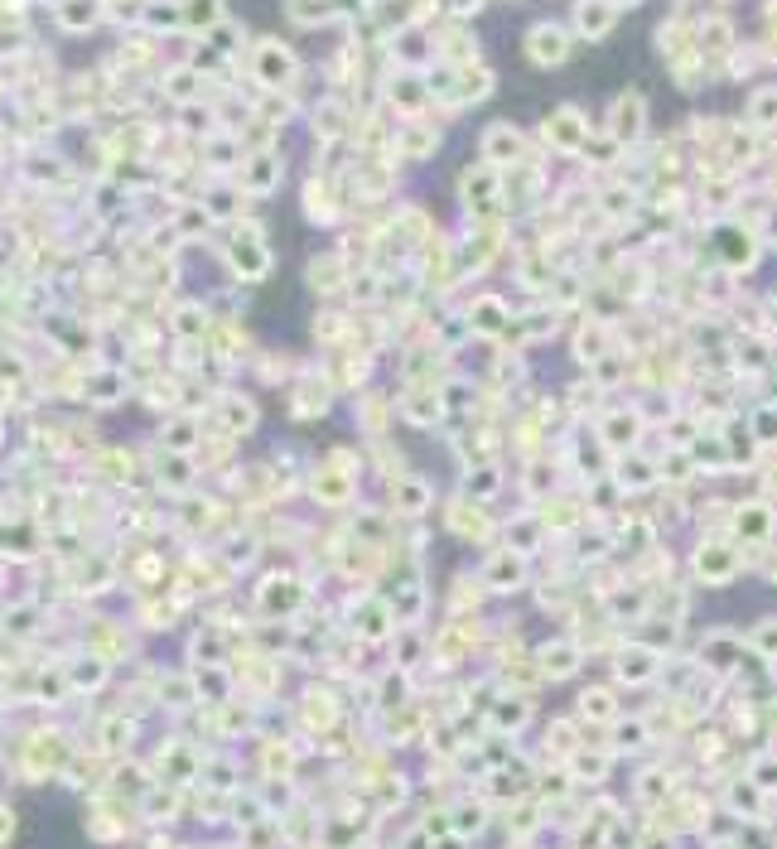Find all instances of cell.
<instances>
[{
  "label": "cell",
  "instance_id": "38",
  "mask_svg": "<svg viewBox=\"0 0 777 849\" xmlns=\"http://www.w3.org/2000/svg\"><path fill=\"white\" fill-rule=\"evenodd\" d=\"M401 411H406V420H411V425H420V430H425V415H430V420L440 415V396L420 386V391H411V396L401 401Z\"/></svg>",
  "mask_w": 777,
  "mask_h": 849
},
{
  "label": "cell",
  "instance_id": "57",
  "mask_svg": "<svg viewBox=\"0 0 777 849\" xmlns=\"http://www.w3.org/2000/svg\"><path fill=\"white\" fill-rule=\"evenodd\" d=\"M763 575H768V584H777V550H768V565H763Z\"/></svg>",
  "mask_w": 777,
  "mask_h": 849
},
{
  "label": "cell",
  "instance_id": "13",
  "mask_svg": "<svg viewBox=\"0 0 777 849\" xmlns=\"http://www.w3.org/2000/svg\"><path fill=\"white\" fill-rule=\"evenodd\" d=\"M353 478H358V473H353V468H314V478H309V493L319 497V502H324V507H343V502H348V497H353Z\"/></svg>",
  "mask_w": 777,
  "mask_h": 849
},
{
  "label": "cell",
  "instance_id": "15",
  "mask_svg": "<svg viewBox=\"0 0 777 849\" xmlns=\"http://www.w3.org/2000/svg\"><path fill=\"white\" fill-rule=\"evenodd\" d=\"M493 821V811H488V801L483 796H473V801H454L449 806V835H459V840H473V835H483V825Z\"/></svg>",
  "mask_w": 777,
  "mask_h": 849
},
{
  "label": "cell",
  "instance_id": "5",
  "mask_svg": "<svg viewBox=\"0 0 777 849\" xmlns=\"http://www.w3.org/2000/svg\"><path fill=\"white\" fill-rule=\"evenodd\" d=\"M300 73V58L290 54L285 44L276 39H266V44H256V63H251V78H261L266 87H285L290 78Z\"/></svg>",
  "mask_w": 777,
  "mask_h": 849
},
{
  "label": "cell",
  "instance_id": "1",
  "mask_svg": "<svg viewBox=\"0 0 777 849\" xmlns=\"http://www.w3.org/2000/svg\"><path fill=\"white\" fill-rule=\"evenodd\" d=\"M662 652L657 647H647V642H628V647H618V657H613V676L623 685H647L662 676Z\"/></svg>",
  "mask_w": 777,
  "mask_h": 849
},
{
  "label": "cell",
  "instance_id": "60",
  "mask_svg": "<svg viewBox=\"0 0 777 849\" xmlns=\"http://www.w3.org/2000/svg\"><path fill=\"white\" fill-rule=\"evenodd\" d=\"M768 319H773V324H777V300H773V314H768Z\"/></svg>",
  "mask_w": 777,
  "mask_h": 849
},
{
  "label": "cell",
  "instance_id": "33",
  "mask_svg": "<svg viewBox=\"0 0 777 849\" xmlns=\"http://www.w3.org/2000/svg\"><path fill=\"white\" fill-rule=\"evenodd\" d=\"M609 763H613V748H589V753H575L570 758V767H575V777H584V782H604L609 777Z\"/></svg>",
  "mask_w": 777,
  "mask_h": 849
},
{
  "label": "cell",
  "instance_id": "7",
  "mask_svg": "<svg viewBox=\"0 0 777 849\" xmlns=\"http://www.w3.org/2000/svg\"><path fill=\"white\" fill-rule=\"evenodd\" d=\"M739 661H744L739 632H710V637L700 642V671H710V676H734Z\"/></svg>",
  "mask_w": 777,
  "mask_h": 849
},
{
  "label": "cell",
  "instance_id": "29",
  "mask_svg": "<svg viewBox=\"0 0 777 849\" xmlns=\"http://www.w3.org/2000/svg\"><path fill=\"white\" fill-rule=\"evenodd\" d=\"M387 92H391V102H396V107H401V111H411V116H416V107L425 102V92H430V83H425L420 73H401V78H391Z\"/></svg>",
  "mask_w": 777,
  "mask_h": 849
},
{
  "label": "cell",
  "instance_id": "36",
  "mask_svg": "<svg viewBox=\"0 0 777 849\" xmlns=\"http://www.w3.org/2000/svg\"><path fill=\"white\" fill-rule=\"evenodd\" d=\"M464 493H473V502H488V497L498 493V464H469Z\"/></svg>",
  "mask_w": 777,
  "mask_h": 849
},
{
  "label": "cell",
  "instance_id": "9",
  "mask_svg": "<svg viewBox=\"0 0 777 849\" xmlns=\"http://www.w3.org/2000/svg\"><path fill=\"white\" fill-rule=\"evenodd\" d=\"M527 160V136L517 131V126H488L483 131V165H522Z\"/></svg>",
  "mask_w": 777,
  "mask_h": 849
},
{
  "label": "cell",
  "instance_id": "20",
  "mask_svg": "<svg viewBox=\"0 0 777 849\" xmlns=\"http://www.w3.org/2000/svg\"><path fill=\"white\" fill-rule=\"evenodd\" d=\"M502 536H507V550L531 555V550H541V541H546V521L541 517H512L507 526H502Z\"/></svg>",
  "mask_w": 777,
  "mask_h": 849
},
{
  "label": "cell",
  "instance_id": "31",
  "mask_svg": "<svg viewBox=\"0 0 777 849\" xmlns=\"http://www.w3.org/2000/svg\"><path fill=\"white\" fill-rule=\"evenodd\" d=\"M309 285H314L319 295H333L338 285H348L343 261H338V256H319V261H309Z\"/></svg>",
  "mask_w": 777,
  "mask_h": 849
},
{
  "label": "cell",
  "instance_id": "24",
  "mask_svg": "<svg viewBox=\"0 0 777 849\" xmlns=\"http://www.w3.org/2000/svg\"><path fill=\"white\" fill-rule=\"evenodd\" d=\"M580 719H589V724H609L618 719V695H613L609 685H594V690H584L580 695Z\"/></svg>",
  "mask_w": 777,
  "mask_h": 849
},
{
  "label": "cell",
  "instance_id": "30",
  "mask_svg": "<svg viewBox=\"0 0 777 849\" xmlns=\"http://www.w3.org/2000/svg\"><path fill=\"white\" fill-rule=\"evenodd\" d=\"M435 145H440V136L425 126V121H411L406 131H401V140H396V150L401 155H411V160H425V155H435Z\"/></svg>",
  "mask_w": 777,
  "mask_h": 849
},
{
  "label": "cell",
  "instance_id": "18",
  "mask_svg": "<svg viewBox=\"0 0 777 849\" xmlns=\"http://www.w3.org/2000/svg\"><path fill=\"white\" fill-rule=\"evenodd\" d=\"M724 811H729L734 821H758V816H763V792L753 787L749 777H739V782H729V792H724Z\"/></svg>",
  "mask_w": 777,
  "mask_h": 849
},
{
  "label": "cell",
  "instance_id": "43",
  "mask_svg": "<svg viewBox=\"0 0 777 849\" xmlns=\"http://www.w3.org/2000/svg\"><path fill=\"white\" fill-rule=\"evenodd\" d=\"M691 454L700 459V468H729V444L724 439H695Z\"/></svg>",
  "mask_w": 777,
  "mask_h": 849
},
{
  "label": "cell",
  "instance_id": "35",
  "mask_svg": "<svg viewBox=\"0 0 777 849\" xmlns=\"http://www.w3.org/2000/svg\"><path fill=\"white\" fill-rule=\"evenodd\" d=\"M222 420H227V435H247L256 425V406L247 396H222Z\"/></svg>",
  "mask_w": 777,
  "mask_h": 849
},
{
  "label": "cell",
  "instance_id": "54",
  "mask_svg": "<svg viewBox=\"0 0 777 849\" xmlns=\"http://www.w3.org/2000/svg\"><path fill=\"white\" fill-rule=\"evenodd\" d=\"M662 478H691V464H686V454H671V468H662Z\"/></svg>",
  "mask_w": 777,
  "mask_h": 849
},
{
  "label": "cell",
  "instance_id": "21",
  "mask_svg": "<svg viewBox=\"0 0 777 849\" xmlns=\"http://www.w3.org/2000/svg\"><path fill=\"white\" fill-rule=\"evenodd\" d=\"M507 309H502V300H478L464 314V324H469V333H483V338H498V333H507Z\"/></svg>",
  "mask_w": 777,
  "mask_h": 849
},
{
  "label": "cell",
  "instance_id": "16",
  "mask_svg": "<svg viewBox=\"0 0 777 849\" xmlns=\"http://www.w3.org/2000/svg\"><path fill=\"white\" fill-rule=\"evenodd\" d=\"M720 251H724V266L749 271L753 256H758V237H753L749 227H724V232H720Z\"/></svg>",
  "mask_w": 777,
  "mask_h": 849
},
{
  "label": "cell",
  "instance_id": "40",
  "mask_svg": "<svg viewBox=\"0 0 777 849\" xmlns=\"http://www.w3.org/2000/svg\"><path fill=\"white\" fill-rule=\"evenodd\" d=\"M749 126H777V87H763V92H753L749 102Z\"/></svg>",
  "mask_w": 777,
  "mask_h": 849
},
{
  "label": "cell",
  "instance_id": "17",
  "mask_svg": "<svg viewBox=\"0 0 777 849\" xmlns=\"http://www.w3.org/2000/svg\"><path fill=\"white\" fill-rule=\"evenodd\" d=\"M353 628H358L362 642H382V637L396 632V613H391V603H362Z\"/></svg>",
  "mask_w": 777,
  "mask_h": 849
},
{
  "label": "cell",
  "instance_id": "44",
  "mask_svg": "<svg viewBox=\"0 0 777 849\" xmlns=\"http://www.w3.org/2000/svg\"><path fill=\"white\" fill-rule=\"evenodd\" d=\"M63 25L68 29H87V25H97V0H63Z\"/></svg>",
  "mask_w": 777,
  "mask_h": 849
},
{
  "label": "cell",
  "instance_id": "55",
  "mask_svg": "<svg viewBox=\"0 0 777 849\" xmlns=\"http://www.w3.org/2000/svg\"><path fill=\"white\" fill-rule=\"evenodd\" d=\"M10 830H15V816H10V806H0V845L10 840Z\"/></svg>",
  "mask_w": 777,
  "mask_h": 849
},
{
  "label": "cell",
  "instance_id": "48",
  "mask_svg": "<svg viewBox=\"0 0 777 849\" xmlns=\"http://www.w3.org/2000/svg\"><path fill=\"white\" fill-rule=\"evenodd\" d=\"M377 690H382V705L401 710V705H406V671L396 666V676H382V685H377Z\"/></svg>",
  "mask_w": 777,
  "mask_h": 849
},
{
  "label": "cell",
  "instance_id": "47",
  "mask_svg": "<svg viewBox=\"0 0 777 849\" xmlns=\"http://www.w3.org/2000/svg\"><path fill=\"white\" fill-rule=\"evenodd\" d=\"M609 536H599V531H580V536H575V555H580V560H599V555H609Z\"/></svg>",
  "mask_w": 777,
  "mask_h": 849
},
{
  "label": "cell",
  "instance_id": "10",
  "mask_svg": "<svg viewBox=\"0 0 777 849\" xmlns=\"http://www.w3.org/2000/svg\"><path fill=\"white\" fill-rule=\"evenodd\" d=\"M483 589H498V594H512V589H522L527 584V555H517V550H498L488 565H483Z\"/></svg>",
  "mask_w": 777,
  "mask_h": 849
},
{
  "label": "cell",
  "instance_id": "34",
  "mask_svg": "<svg viewBox=\"0 0 777 849\" xmlns=\"http://www.w3.org/2000/svg\"><path fill=\"white\" fill-rule=\"evenodd\" d=\"M179 20L189 29H213L222 20V0H179Z\"/></svg>",
  "mask_w": 777,
  "mask_h": 849
},
{
  "label": "cell",
  "instance_id": "12",
  "mask_svg": "<svg viewBox=\"0 0 777 849\" xmlns=\"http://www.w3.org/2000/svg\"><path fill=\"white\" fill-rule=\"evenodd\" d=\"M773 526H777V512L768 507V502H739V507H734V531H739V541L763 546V541H773Z\"/></svg>",
  "mask_w": 777,
  "mask_h": 849
},
{
  "label": "cell",
  "instance_id": "37",
  "mask_svg": "<svg viewBox=\"0 0 777 849\" xmlns=\"http://www.w3.org/2000/svg\"><path fill=\"white\" fill-rule=\"evenodd\" d=\"M618 488H647V483H657L662 478V468H652L647 459H638V454H628V464H618Z\"/></svg>",
  "mask_w": 777,
  "mask_h": 849
},
{
  "label": "cell",
  "instance_id": "53",
  "mask_svg": "<svg viewBox=\"0 0 777 849\" xmlns=\"http://www.w3.org/2000/svg\"><path fill=\"white\" fill-rule=\"evenodd\" d=\"M401 849H435V840H430V830H425V825H416V830L401 840Z\"/></svg>",
  "mask_w": 777,
  "mask_h": 849
},
{
  "label": "cell",
  "instance_id": "27",
  "mask_svg": "<svg viewBox=\"0 0 777 849\" xmlns=\"http://www.w3.org/2000/svg\"><path fill=\"white\" fill-rule=\"evenodd\" d=\"M276 179H280V160L271 155V150H261V155L242 169V189H247V193H266Z\"/></svg>",
  "mask_w": 777,
  "mask_h": 849
},
{
  "label": "cell",
  "instance_id": "26",
  "mask_svg": "<svg viewBox=\"0 0 777 849\" xmlns=\"http://www.w3.org/2000/svg\"><path fill=\"white\" fill-rule=\"evenodd\" d=\"M488 92H493V73H488L483 63H473V68L464 63V68H459V83H454V97H459V102H483Z\"/></svg>",
  "mask_w": 777,
  "mask_h": 849
},
{
  "label": "cell",
  "instance_id": "50",
  "mask_svg": "<svg viewBox=\"0 0 777 849\" xmlns=\"http://www.w3.org/2000/svg\"><path fill=\"white\" fill-rule=\"evenodd\" d=\"M203 324H208V314H203L198 304H184V309L174 314V329L184 333V338H194V333H203Z\"/></svg>",
  "mask_w": 777,
  "mask_h": 849
},
{
  "label": "cell",
  "instance_id": "14",
  "mask_svg": "<svg viewBox=\"0 0 777 849\" xmlns=\"http://www.w3.org/2000/svg\"><path fill=\"white\" fill-rule=\"evenodd\" d=\"M613 25H618V5L613 0H580L575 5V29L584 39H604Z\"/></svg>",
  "mask_w": 777,
  "mask_h": 849
},
{
  "label": "cell",
  "instance_id": "49",
  "mask_svg": "<svg viewBox=\"0 0 777 849\" xmlns=\"http://www.w3.org/2000/svg\"><path fill=\"white\" fill-rule=\"evenodd\" d=\"M753 439L758 444H773L777 439V406H758L753 411Z\"/></svg>",
  "mask_w": 777,
  "mask_h": 849
},
{
  "label": "cell",
  "instance_id": "28",
  "mask_svg": "<svg viewBox=\"0 0 777 849\" xmlns=\"http://www.w3.org/2000/svg\"><path fill=\"white\" fill-rule=\"evenodd\" d=\"M527 719H531V705L522 700V695H517V690H507L502 700H493V724H498V729L517 734V729H522Z\"/></svg>",
  "mask_w": 777,
  "mask_h": 849
},
{
  "label": "cell",
  "instance_id": "8",
  "mask_svg": "<svg viewBox=\"0 0 777 849\" xmlns=\"http://www.w3.org/2000/svg\"><path fill=\"white\" fill-rule=\"evenodd\" d=\"M570 49H575V39L560 25H536L527 34V58L536 68H560V63L570 58Z\"/></svg>",
  "mask_w": 777,
  "mask_h": 849
},
{
  "label": "cell",
  "instance_id": "4",
  "mask_svg": "<svg viewBox=\"0 0 777 849\" xmlns=\"http://www.w3.org/2000/svg\"><path fill=\"white\" fill-rule=\"evenodd\" d=\"M734 575H739V550L729 546V541H700V546H695V579L729 584Z\"/></svg>",
  "mask_w": 777,
  "mask_h": 849
},
{
  "label": "cell",
  "instance_id": "45",
  "mask_svg": "<svg viewBox=\"0 0 777 849\" xmlns=\"http://www.w3.org/2000/svg\"><path fill=\"white\" fill-rule=\"evenodd\" d=\"M749 647L758 652V657H773L777 661V618H763V623L749 632Z\"/></svg>",
  "mask_w": 777,
  "mask_h": 849
},
{
  "label": "cell",
  "instance_id": "2",
  "mask_svg": "<svg viewBox=\"0 0 777 849\" xmlns=\"http://www.w3.org/2000/svg\"><path fill=\"white\" fill-rule=\"evenodd\" d=\"M647 131V97L642 92H623L609 102V136L618 145H633Z\"/></svg>",
  "mask_w": 777,
  "mask_h": 849
},
{
  "label": "cell",
  "instance_id": "39",
  "mask_svg": "<svg viewBox=\"0 0 777 849\" xmlns=\"http://www.w3.org/2000/svg\"><path fill=\"white\" fill-rule=\"evenodd\" d=\"M749 782L763 796H777V753H758L749 763Z\"/></svg>",
  "mask_w": 777,
  "mask_h": 849
},
{
  "label": "cell",
  "instance_id": "59",
  "mask_svg": "<svg viewBox=\"0 0 777 849\" xmlns=\"http://www.w3.org/2000/svg\"><path fill=\"white\" fill-rule=\"evenodd\" d=\"M613 5H638V0H613Z\"/></svg>",
  "mask_w": 777,
  "mask_h": 849
},
{
  "label": "cell",
  "instance_id": "22",
  "mask_svg": "<svg viewBox=\"0 0 777 849\" xmlns=\"http://www.w3.org/2000/svg\"><path fill=\"white\" fill-rule=\"evenodd\" d=\"M647 743H652V724L647 719H638V714H628V719L618 714L613 719V753H642Z\"/></svg>",
  "mask_w": 777,
  "mask_h": 849
},
{
  "label": "cell",
  "instance_id": "11",
  "mask_svg": "<svg viewBox=\"0 0 777 849\" xmlns=\"http://www.w3.org/2000/svg\"><path fill=\"white\" fill-rule=\"evenodd\" d=\"M642 439V415L638 411H609L599 420V444L618 454V449H638Z\"/></svg>",
  "mask_w": 777,
  "mask_h": 849
},
{
  "label": "cell",
  "instance_id": "32",
  "mask_svg": "<svg viewBox=\"0 0 777 849\" xmlns=\"http://www.w3.org/2000/svg\"><path fill=\"white\" fill-rule=\"evenodd\" d=\"M391 497H396V507H401V512H411V517H416V512L430 507V483H425V478H396Z\"/></svg>",
  "mask_w": 777,
  "mask_h": 849
},
{
  "label": "cell",
  "instance_id": "41",
  "mask_svg": "<svg viewBox=\"0 0 777 849\" xmlns=\"http://www.w3.org/2000/svg\"><path fill=\"white\" fill-rule=\"evenodd\" d=\"M160 444H165L169 454H184V449H198V425H189V420H169V430L160 435Z\"/></svg>",
  "mask_w": 777,
  "mask_h": 849
},
{
  "label": "cell",
  "instance_id": "51",
  "mask_svg": "<svg viewBox=\"0 0 777 849\" xmlns=\"http://www.w3.org/2000/svg\"><path fill=\"white\" fill-rule=\"evenodd\" d=\"M165 92L174 97V102H189L198 92V78L189 73V68H179V73H169V83H165Z\"/></svg>",
  "mask_w": 777,
  "mask_h": 849
},
{
  "label": "cell",
  "instance_id": "3",
  "mask_svg": "<svg viewBox=\"0 0 777 849\" xmlns=\"http://www.w3.org/2000/svg\"><path fill=\"white\" fill-rule=\"evenodd\" d=\"M546 145H551L555 155H575L584 150V140H589V121L580 116V107H560L555 116H546Z\"/></svg>",
  "mask_w": 777,
  "mask_h": 849
},
{
  "label": "cell",
  "instance_id": "6",
  "mask_svg": "<svg viewBox=\"0 0 777 849\" xmlns=\"http://www.w3.org/2000/svg\"><path fill=\"white\" fill-rule=\"evenodd\" d=\"M580 666H584V647L580 642H570V637H555V642H546V647L536 652L541 681H570Z\"/></svg>",
  "mask_w": 777,
  "mask_h": 849
},
{
  "label": "cell",
  "instance_id": "25",
  "mask_svg": "<svg viewBox=\"0 0 777 849\" xmlns=\"http://www.w3.org/2000/svg\"><path fill=\"white\" fill-rule=\"evenodd\" d=\"M300 599H305V589H300L290 575H276L271 584H261V603H266V608H276V613H295Z\"/></svg>",
  "mask_w": 777,
  "mask_h": 849
},
{
  "label": "cell",
  "instance_id": "52",
  "mask_svg": "<svg viewBox=\"0 0 777 849\" xmlns=\"http://www.w3.org/2000/svg\"><path fill=\"white\" fill-rule=\"evenodd\" d=\"M541 792H546V796H565V792H570V777H560V772L546 777V772H541Z\"/></svg>",
  "mask_w": 777,
  "mask_h": 849
},
{
  "label": "cell",
  "instance_id": "23",
  "mask_svg": "<svg viewBox=\"0 0 777 849\" xmlns=\"http://www.w3.org/2000/svg\"><path fill=\"white\" fill-rule=\"evenodd\" d=\"M449 521H454V531H459V536H473V541H488V536H493V521L483 517V502H454V507H449Z\"/></svg>",
  "mask_w": 777,
  "mask_h": 849
},
{
  "label": "cell",
  "instance_id": "42",
  "mask_svg": "<svg viewBox=\"0 0 777 849\" xmlns=\"http://www.w3.org/2000/svg\"><path fill=\"white\" fill-rule=\"evenodd\" d=\"M604 343H609V329H604V324H589V333H580V338H575V353H580L584 362H599V357L609 353Z\"/></svg>",
  "mask_w": 777,
  "mask_h": 849
},
{
  "label": "cell",
  "instance_id": "56",
  "mask_svg": "<svg viewBox=\"0 0 777 849\" xmlns=\"http://www.w3.org/2000/svg\"><path fill=\"white\" fill-rule=\"evenodd\" d=\"M449 5H454V15H473V10H478L483 0H449Z\"/></svg>",
  "mask_w": 777,
  "mask_h": 849
},
{
  "label": "cell",
  "instance_id": "19",
  "mask_svg": "<svg viewBox=\"0 0 777 849\" xmlns=\"http://www.w3.org/2000/svg\"><path fill=\"white\" fill-rule=\"evenodd\" d=\"M724 49H734V25H729L724 15L700 20V25H695V54L710 58V54H724Z\"/></svg>",
  "mask_w": 777,
  "mask_h": 849
},
{
  "label": "cell",
  "instance_id": "58",
  "mask_svg": "<svg viewBox=\"0 0 777 849\" xmlns=\"http://www.w3.org/2000/svg\"><path fill=\"white\" fill-rule=\"evenodd\" d=\"M435 849H464V840H459V835H444V840H440Z\"/></svg>",
  "mask_w": 777,
  "mask_h": 849
},
{
  "label": "cell",
  "instance_id": "46",
  "mask_svg": "<svg viewBox=\"0 0 777 849\" xmlns=\"http://www.w3.org/2000/svg\"><path fill=\"white\" fill-rule=\"evenodd\" d=\"M671 792V777H666L662 767H652V772H638V796L642 801H662Z\"/></svg>",
  "mask_w": 777,
  "mask_h": 849
}]
</instances>
